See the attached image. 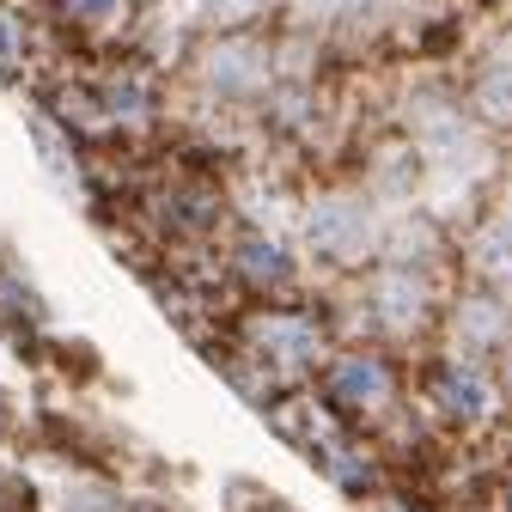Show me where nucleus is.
Segmentation results:
<instances>
[{
	"mask_svg": "<svg viewBox=\"0 0 512 512\" xmlns=\"http://www.w3.org/2000/svg\"><path fill=\"white\" fill-rule=\"evenodd\" d=\"M305 244L324 256V263H360L378 244V214L366 196H317L305 214Z\"/></svg>",
	"mask_w": 512,
	"mask_h": 512,
	"instance_id": "nucleus-1",
	"label": "nucleus"
},
{
	"mask_svg": "<svg viewBox=\"0 0 512 512\" xmlns=\"http://www.w3.org/2000/svg\"><path fill=\"white\" fill-rule=\"evenodd\" d=\"M250 348L263 354L281 378L311 372L317 354H324V342H317V324H311V317H293V311H263V317H250Z\"/></svg>",
	"mask_w": 512,
	"mask_h": 512,
	"instance_id": "nucleus-2",
	"label": "nucleus"
},
{
	"mask_svg": "<svg viewBox=\"0 0 512 512\" xmlns=\"http://www.w3.org/2000/svg\"><path fill=\"white\" fill-rule=\"evenodd\" d=\"M397 397V372H391V360L384 354H342L336 366H330V409H342V415H372V409H384Z\"/></svg>",
	"mask_w": 512,
	"mask_h": 512,
	"instance_id": "nucleus-3",
	"label": "nucleus"
},
{
	"mask_svg": "<svg viewBox=\"0 0 512 512\" xmlns=\"http://www.w3.org/2000/svg\"><path fill=\"white\" fill-rule=\"evenodd\" d=\"M202 86L220 92V98H250V92H263L269 86V55L244 43V37H226L202 55Z\"/></svg>",
	"mask_w": 512,
	"mask_h": 512,
	"instance_id": "nucleus-4",
	"label": "nucleus"
},
{
	"mask_svg": "<svg viewBox=\"0 0 512 512\" xmlns=\"http://www.w3.org/2000/svg\"><path fill=\"white\" fill-rule=\"evenodd\" d=\"M433 409H439L445 421H458V427L488 421V409H494L488 372H476V366H439V372H433Z\"/></svg>",
	"mask_w": 512,
	"mask_h": 512,
	"instance_id": "nucleus-5",
	"label": "nucleus"
},
{
	"mask_svg": "<svg viewBox=\"0 0 512 512\" xmlns=\"http://www.w3.org/2000/svg\"><path fill=\"white\" fill-rule=\"evenodd\" d=\"M372 317H378V330L409 336L421 317H427V281L415 269H384L372 281Z\"/></svg>",
	"mask_w": 512,
	"mask_h": 512,
	"instance_id": "nucleus-6",
	"label": "nucleus"
},
{
	"mask_svg": "<svg viewBox=\"0 0 512 512\" xmlns=\"http://www.w3.org/2000/svg\"><path fill=\"white\" fill-rule=\"evenodd\" d=\"M452 336H458L464 354H488V348H500V342L512 336V305H506L494 287H476V293L458 305V317H452Z\"/></svg>",
	"mask_w": 512,
	"mask_h": 512,
	"instance_id": "nucleus-7",
	"label": "nucleus"
},
{
	"mask_svg": "<svg viewBox=\"0 0 512 512\" xmlns=\"http://www.w3.org/2000/svg\"><path fill=\"white\" fill-rule=\"evenodd\" d=\"M232 269L244 275V287L275 293V287L293 281V250H287L281 238H269V232H244L238 250H232Z\"/></svg>",
	"mask_w": 512,
	"mask_h": 512,
	"instance_id": "nucleus-8",
	"label": "nucleus"
},
{
	"mask_svg": "<svg viewBox=\"0 0 512 512\" xmlns=\"http://www.w3.org/2000/svg\"><path fill=\"white\" fill-rule=\"evenodd\" d=\"M470 263H476V275H482L488 287L512 281V214H500V220H488V226L476 232V244H470Z\"/></svg>",
	"mask_w": 512,
	"mask_h": 512,
	"instance_id": "nucleus-9",
	"label": "nucleus"
},
{
	"mask_svg": "<svg viewBox=\"0 0 512 512\" xmlns=\"http://www.w3.org/2000/svg\"><path fill=\"white\" fill-rule=\"evenodd\" d=\"M31 141H37V159H43V171L55 177V189L80 202V165H74V153H68V135H61L55 122L31 116Z\"/></svg>",
	"mask_w": 512,
	"mask_h": 512,
	"instance_id": "nucleus-10",
	"label": "nucleus"
},
{
	"mask_svg": "<svg viewBox=\"0 0 512 512\" xmlns=\"http://www.w3.org/2000/svg\"><path fill=\"white\" fill-rule=\"evenodd\" d=\"M317 470H324L336 488H348V494H366L372 488V458L360 452V445H348V439H336V445H324V452H317Z\"/></svg>",
	"mask_w": 512,
	"mask_h": 512,
	"instance_id": "nucleus-11",
	"label": "nucleus"
},
{
	"mask_svg": "<svg viewBox=\"0 0 512 512\" xmlns=\"http://www.w3.org/2000/svg\"><path fill=\"white\" fill-rule=\"evenodd\" d=\"M104 104H110V116H116V122H141V116L153 110V92H147V80L122 74V80H110V86H104Z\"/></svg>",
	"mask_w": 512,
	"mask_h": 512,
	"instance_id": "nucleus-12",
	"label": "nucleus"
},
{
	"mask_svg": "<svg viewBox=\"0 0 512 512\" xmlns=\"http://www.w3.org/2000/svg\"><path fill=\"white\" fill-rule=\"evenodd\" d=\"M482 116H494V122H512V61H500V68H488L482 74Z\"/></svg>",
	"mask_w": 512,
	"mask_h": 512,
	"instance_id": "nucleus-13",
	"label": "nucleus"
},
{
	"mask_svg": "<svg viewBox=\"0 0 512 512\" xmlns=\"http://www.w3.org/2000/svg\"><path fill=\"white\" fill-rule=\"evenodd\" d=\"M61 7H68L80 25H110L122 13V0H61Z\"/></svg>",
	"mask_w": 512,
	"mask_h": 512,
	"instance_id": "nucleus-14",
	"label": "nucleus"
},
{
	"mask_svg": "<svg viewBox=\"0 0 512 512\" xmlns=\"http://www.w3.org/2000/svg\"><path fill=\"white\" fill-rule=\"evenodd\" d=\"M208 7V19H220V25H238V19H250L256 7H263V0H202Z\"/></svg>",
	"mask_w": 512,
	"mask_h": 512,
	"instance_id": "nucleus-15",
	"label": "nucleus"
},
{
	"mask_svg": "<svg viewBox=\"0 0 512 512\" xmlns=\"http://www.w3.org/2000/svg\"><path fill=\"white\" fill-rule=\"evenodd\" d=\"M13 61H19V25L0 13V68H13Z\"/></svg>",
	"mask_w": 512,
	"mask_h": 512,
	"instance_id": "nucleus-16",
	"label": "nucleus"
},
{
	"mask_svg": "<svg viewBox=\"0 0 512 512\" xmlns=\"http://www.w3.org/2000/svg\"><path fill=\"white\" fill-rule=\"evenodd\" d=\"M324 13H348V7H360V0H317Z\"/></svg>",
	"mask_w": 512,
	"mask_h": 512,
	"instance_id": "nucleus-17",
	"label": "nucleus"
},
{
	"mask_svg": "<svg viewBox=\"0 0 512 512\" xmlns=\"http://www.w3.org/2000/svg\"><path fill=\"white\" fill-rule=\"evenodd\" d=\"M506 391H512V360H506Z\"/></svg>",
	"mask_w": 512,
	"mask_h": 512,
	"instance_id": "nucleus-18",
	"label": "nucleus"
}]
</instances>
